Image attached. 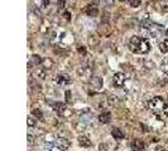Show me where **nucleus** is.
I'll return each instance as SVG.
<instances>
[{"instance_id": "2eb2a0df", "label": "nucleus", "mask_w": 168, "mask_h": 151, "mask_svg": "<svg viewBox=\"0 0 168 151\" xmlns=\"http://www.w3.org/2000/svg\"><path fill=\"white\" fill-rule=\"evenodd\" d=\"M32 115H33V116H37L38 118H42V116H43L42 111L38 110V109H33V110H32Z\"/></svg>"}, {"instance_id": "20e7f679", "label": "nucleus", "mask_w": 168, "mask_h": 151, "mask_svg": "<svg viewBox=\"0 0 168 151\" xmlns=\"http://www.w3.org/2000/svg\"><path fill=\"white\" fill-rule=\"evenodd\" d=\"M125 81H127V76H125L123 72H118L113 77V83L115 87H123L125 84Z\"/></svg>"}, {"instance_id": "9b49d317", "label": "nucleus", "mask_w": 168, "mask_h": 151, "mask_svg": "<svg viewBox=\"0 0 168 151\" xmlns=\"http://www.w3.org/2000/svg\"><path fill=\"white\" fill-rule=\"evenodd\" d=\"M79 142H80V145L82 147H90L91 146V140L87 137V136H80Z\"/></svg>"}, {"instance_id": "dca6fc26", "label": "nucleus", "mask_w": 168, "mask_h": 151, "mask_svg": "<svg viewBox=\"0 0 168 151\" xmlns=\"http://www.w3.org/2000/svg\"><path fill=\"white\" fill-rule=\"evenodd\" d=\"M27 124H28V126H29V127H34V126H36V120H34L33 117H31V116H28Z\"/></svg>"}, {"instance_id": "412c9836", "label": "nucleus", "mask_w": 168, "mask_h": 151, "mask_svg": "<svg viewBox=\"0 0 168 151\" xmlns=\"http://www.w3.org/2000/svg\"><path fill=\"white\" fill-rule=\"evenodd\" d=\"M79 52L82 53V55H85V54H86V49L83 48V47H82V48H79Z\"/></svg>"}, {"instance_id": "6e6552de", "label": "nucleus", "mask_w": 168, "mask_h": 151, "mask_svg": "<svg viewBox=\"0 0 168 151\" xmlns=\"http://www.w3.org/2000/svg\"><path fill=\"white\" fill-rule=\"evenodd\" d=\"M142 27L145 28V29H149V30L154 29V28H163V27H160V25H158L156 23H153L152 20H148V19H145V20L142 21Z\"/></svg>"}, {"instance_id": "6ab92c4d", "label": "nucleus", "mask_w": 168, "mask_h": 151, "mask_svg": "<svg viewBox=\"0 0 168 151\" xmlns=\"http://www.w3.org/2000/svg\"><path fill=\"white\" fill-rule=\"evenodd\" d=\"M71 101H72V93H71V91H66V102L71 103Z\"/></svg>"}, {"instance_id": "f257e3e1", "label": "nucleus", "mask_w": 168, "mask_h": 151, "mask_svg": "<svg viewBox=\"0 0 168 151\" xmlns=\"http://www.w3.org/2000/svg\"><path fill=\"white\" fill-rule=\"evenodd\" d=\"M129 48H130L134 53L145 54V53L149 52L150 44H149V42L145 38H142V37H138V35H134V37H131L130 40H129Z\"/></svg>"}, {"instance_id": "39448f33", "label": "nucleus", "mask_w": 168, "mask_h": 151, "mask_svg": "<svg viewBox=\"0 0 168 151\" xmlns=\"http://www.w3.org/2000/svg\"><path fill=\"white\" fill-rule=\"evenodd\" d=\"M54 145L57 146V149L61 150V151H68V149H69V141L67 139H65V137H58L57 140H56Z\"/></svg>"}, {"instance_id": "5701e85b", "label": "nucleus", "mask_w": 168, "mask_h": 151, "mask_svg": "<svg viewBox=\"0 0 168 151\" xmlns=\"http://www.w3.org/2000/svg\"><path fill=\"white\" fill-rule=\"evenodd\" d=\"M65 18L66 19H71V14H69L68 11H65Z\"/></svg>"}, {"instance_id": "b1692460", "label": "nucleus", "mask_w": 168, "mask_h": 151, "mask_svg": "<svg viewBox=\"0 0 168 151\" xmlns=\"http://www.w3.org/2000/svg\"><path fill=\"white\" fill-rule=\"evenodd\" d=\"M63 4H65V0H61V2H58V6H60V8H63Z\"/></svg>"}, {"instance_id": "4468645a", "label": "nucleus", "mask_w": 168, "mask_h": 151, "mask_svg": "<svg viewBox=\"0 0 168 151\" xmlns=\"http://www.w3.org/2000/svg\"><path fill=\"white\" fill-rule=\"evenodd\" d=\"M159 49L162 50L163 53H168V40H162L159 43Z\"/></svg>"}, {"instance_id": "1a4fd4ad", "label": "nucleus", "mask_w": 168, "mask_h": 151, "mask_svg": "<svg viewBox=\"0 0 168 151\" xmlns=\"http://www.w3.org/2000/svg\"><path fill=\"white\" fill-rule=\"evenodd\" d=\"M52 109H53L56 112L62 113V112L66 110V103H63V102H53V103H52Z\"/></svg>"}, {"instance_id": "ddd939ff", "label": "nucleus", "mask_w": 168, "mask_h": 151, "mask_svg": "<svg viewBox=\"0 0 168 151\" xmlns=\"http://www.w3.org/2000/svg\"><path fill=\"white\" fill-rule=\"evenodd\" d=\"M111 135H113L114 137L118 139V140L124 139V134H123V131H121V130H119V128H116V127H114L113 130H111Z\"/></svg>"}, {"instance_id": "f3484780", "label": "nucleus", "mask_w": 168, "mask_h": 151, "mask_svg": "<svg viewBox=\"0 0 168 151\" xmlns=\"http://www.w3.org/2000/svg\"><path fill=\"white\" fill-rule=\"evenodd\" d=\"M162 69H163L164 73L168 74V58L163 59V62H162Z\"/></svg>"}, {"instance_id": "7ed1b4c3", "label": "nucleus", "mask_w": 168, "mask_h": 151, "mask_svg": "<svg viewBox=\"0 0 168 151\" xmlns=\"http://www.w3.org/2000/svg\"><path fill=\"white\" fill-rule=\"evenodd\" d=\"M54 83H57L58 86H66V84H69L71 83V78L67 73H58L56 74L54 78H53Z\"/></svg>"}, {"instance_id": "a878e982", "label": "nucleus", "mask_w": 168, "mask_h": 151, "mask_svg": "<svg viewBox=\"0 0 168 151\" xmlns=\"http://www.w3.org/2000/svg\"><path fill=\"white\" fill-rule=\"evenodd\" d=\"M43 2H44V6H47L48 5V0H43Z\"/></svg>"}, {"instance_id": "393cba45", "label": "nucleus", "mask_w": 168, "mask_h": 151, "mask_svg": "<svg viewBox=\"0 0 168 151\" xmlns=\"http://www.w3.org/2000/svg\"><path fill=\"white\" fill-rule=\"evenodd\" d=\"M156 151H166V150H164L162 146H157V147H156Z\"/></svg>"}, {"instance_id": "bb28decb", "label": "nucleus", "mask_w": 168, "mask_h": 151, "mask_svg": "<svg viewBox=\"0 0 168 151\" xmlns=\"http://www.w3.org/2000/svg\"><path fill=\"white\" fill-rule=\"evenodd\" d=\"M166 35H167V37H168V29L166 30Z\"/></svg>"}, {"instance_id": "f03ea898", "label": "nucleus", "mask_w": 168, "mask_h": 151, "mask_svg": "<svg viewBox=\"0 0 168 151\" xmlns=\"http://www.w3.org/2000/svg\"><path fill=\"white\" fill-rule=\"evenodd\" d=\"M164 101L162 97H159V96H156V97H153L150 101H149V109L153 110V111H158V110H162L164 109Z\"/></svg>"}, {"instance_id": "f8f14e48", "label": "nucleus", "mask_w": 168, "mask_h": 151, "mask_svg": "<svg viewBox=\"0 0 168 151\" xmlns=\"http://www.w3.org/2000/svg\"><path fill=\"white\" fill-rule=\"evenodd\" d=\"M85 11L87 13V15H90V17H96L97 14H99V10H97V8H95L94 5H89L87 8L85 9Z\"/></svg>"}, {"instance_id": "0eeeda50", "label": "nucleus", "mask_w": 168, "mask_h": 151, "mask_svg": "<svg viewBox=\"0 0 168 151\" xmlns=\"http://www.w3.org/2000/svg\"><path fill=\"white\" fill-rule=\"evenodd\" d=\"M90 84H91V87H92L94 90H100L102 87V80L99 78V77H94V78H91Z\"/></svg>"}, {"instance_id": "a211bd4d", "label": "nucleus", "mask_w": 168, "mask_h": 151, "mask_svg": "<svg viewBox=\"0 0 168 151\" xmlns=\"http://www.w3.org/2000/svg\"><path fill=\"white\" fill-rule=\"evenodd\" d=\"M128 2L130 3V5L133 8H138V6L141 5V0H128Z\"/></svg>"}, {"instance_id": "423d86ee", "label": "nucleus", "mask_w": 168, "mask_h": 151, "mask_svg": "<svg viewBox=\"0 0 168 151\" xmlns=\"http://www.w3.org/2000/svg\"><path fill=\"white\" fill-rule=\"evenodd\" d=\"M131 150L133 151H143L144 150V142L142 140H134L131 142Z\"/></svg>"}, {"instance_id": "4be33fe9", "label": "nucleus", "mask_w": 168, "mask_h": 151, "mask_svg": "<svg viewBox=\"0 0 168 151\" xmlns=\"http://www.w3.org/2000/svg\"><path fill=\"white\" fill-rule=\"evenodd\" d=\"M163 112H164V115H166V116L168 117V105H166V106H164V109H163Z\"/></svg>"}, {"instance_id": "aec40b11", "label": "nucleus", "mask_w": 168, "mask_h": 151, "mask_svg": "<svg viewBox=\"0 0 168 151\" xmlns=\"http://www.w3.org/2000/svg\"><path fill=\"white\" fill-rule=\"evenodd\" d=\"M28 143L29 145H32V143H34V135L33 134H28Z\"/></svg>"}, {"instance_id": "9d476101", "label": "nucleus", "mask_w": 168, "mask_h": 151, "mask_svg": "<svg viewBox=\"0 0 168 151\" xmlns=\"http://www.w3.org/2000/svg\"><path fill=\"white\" fill-rule=\"evenodd\" d=\"M99 121L101 124H109L111 121V113L110 112H102L99 116Z\"/></svg>"}]
</instances>
